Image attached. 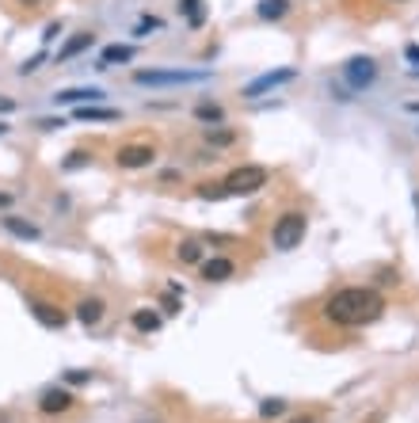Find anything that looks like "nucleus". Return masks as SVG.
Wrapping results in <instances>:
<instances>
[{
    "label": "nucleus",
    "mask_w": 419,
    "mask_h": 423,
    "mask_svg": "<svg viewBox=\"0 0 419 423\" xmlns=\"http://www.w3.org/2000/svg\"><path fill=\"white\" fill-rule=\"evenodd\" d=\"M381 313H385V297L378 290H370V286H347V290H336L324 302V317L343 328L373 325Z\"/></svg>",
    "instance_id": "obj_1"
},
{
    "label": "nucleus",
    "mask_w": 419,
    "mask_h": 423,
    "mask_svg": "<svg viewBox=\"0 0 419 423\" xmlns=\"http://www.w3.org/2000/svg\"><path fill=\"white\" fill-rule=\"evenodd\" d=\"M305 233H309V218L301 214V210H286V214L274 221V229H271V244L279 252H294L297 244L305 240Z\"/></svg>",
    "instance_id": "obj_2"
},
{
    "label": "nucleus",
    "mask_w": 419,
    "mask_h": 423,
    "mask_svg": "<svg viewBox=\"0 0 419 423\" xmlns=\"http://www.w3.org/2000/svg\"><path fill=\"white\" fill-rule=\"evenodd\" d=\"M267 180H271L267 168H259V164H244V168H233V172L225 175V191H229V198L256 195L259 187H267Z\"/></svg>",
    "instance_id": "obj_3"
},
{
    "label": "nucleus",
    "mask_w": 419,
    "mask_h": 423,
    "mask_svg": "<svg viewBox=\"0 0 419 423\" xmlns=\"http://www.w3.org/2000/svg\"><path fill=\"white\" fill-rule=\"evenodd\" d=\"M138 84H198V81H210V69H198V73H187V69H138L134 73Z\"/></svg>",
    "instance_id": "obj_4"
},
{
    "label": "nucleus",
    "mask_w": 419,
    "mask_h": 423,
    "mask_svg": "<svg viewBox=\"0 0 419 423\" xmlns=\"http://www.w3.org/2000/svg\"><path fill=\"white\" fill-rule=\"evenodd\" d=\"M343 81L355 88V92H362V88H370L373 81H378V65H373L370 58H351L343 65Z\"/></svg>",
    "instance_id": "obj_5"
},
{
    "label": "nucleus",
    "mask_w": 419,
    "mask_h": 423,
    "mask_svg": "<svg viewBox=\"0 0 419 423\" xmlns=\"http://www.w3.org/2000/svg\"><path fill=\"white\" fill-rule=\"evenodd\" d=\"M294 69H274V73H263V76H256L252 84H244V96L248 99H259L263 92H271V88H279V84H290L294 81Z\"/></svg>",
    "instance_id": "obj_6"
},
{
    "label": "nucleus",
    "mask_w": 419,
    "mask_h": 423,
    "mask_svg": "<svg viewBox=\"0 0 419 423\" xmlns=\"http://www.w3.org/2000/svg\"><path fill=\"white\" fill-rule=\"evenodd\" d=\"M73 393L69 389H61V385H53V389H46V393L38 397V412L42 416H58V412H69L73 408Z\"/></svg>",
    "instance_id": "obj_7"
},
{
    "label": "nucleus",
    "mask_w": 419,
    "mask_h": 423,
    "mask_svg": "<svg viewBox=\"0 0 419 423\" xmlns=\"http://www.w3.org/2000/svg\"><path fill=\"white\" fill-rule=\"evenodd\" d=\"M152 157H157V149H152V146H123L115 160H118V168L134 172V168H149Z\"/></svg>",
    "instance_id": "obj_8"
},
{
    "label": "nucleus",
    "mask_w": 419,
    "mask_h": 423,
    "mask_svg": "<svg viewBox=\"0 0 419 423\" xmlns=\"http://www.w3.org/2000/svg\"><path fill=\"white\" fill-rule=\"evenodd\" d=\"M103 99V88H61L58 96H53V103L58 107H84V103H99Z\"/></svg>",
    "instance_id": "obj_9"
},
{
    "label": "nucleus",
    "mask_w": 419,
    "mask_h": 423,
    "mask_svg": "<svg viewBox=\"0 0 419 423\" xmlns=\"http://www.w3.org/2000/svg\"><path fill=\"white\" fill-rule=\"evenodd\" d=\"M31 317H35L42 328H65L69 325V313L53 302H31Z\"/></svg>",
    "instance_id": "obj_10"
},
{
    "label": "nucleus",
    "mask_w": 419,
    "mask_h": 423,
    "mask_svg": "<svg viewBox=\"0 0 419 423\" xmlns=\"http://www.w3.org/2000/svg\"><path fill=\"white\" fill-rule=\"evenodd\" d=\"M73 118H76V122H115V118H118V111H115V107L84 103V107H73Z\"/></svg>",
    "instance_id": "obj_11"
},
{
    "label": "nucleus",
    "mask_w": 419,
    "mask_h": 423,
    "mask_svg": "<svg viewBox=\"0 0 419 423\" xmlns=\"http://www.w3.org/2000/svg\"><path fill=\"white\" fill-rule=\"evenodd\" d=\"M233 271H237L233 260H222V255L202 263V278H206V282H225V278H233Z\"/></svg>",
    "instance_id": "obj_12"
},
{
    "label": "nucleus",
    "mask_w": 419,
    "mask_h": 423,
    "mask_svg": "<svg viewBox=\"0 0 419 423\" xmlns=\"http://www.w3.org/2000/svg\"><path fill=\"white\" fill-rule=\"evenodd\" d=\"M92 42H95V35H88V31H81V35H73V39H69V42H65V46L58 50V61H73L76 53H84L88 46H92Z\"/></svg>",
    "instance_id": "obj_13"
},
{
    "label": "nucleus",
    "mask_w": 419,
    "mask_h": 423,
    "mask_svg": "<svg viewBox=\"0 0 419 423\" xmlns=\"http://www.w3.org/2000/svg\"><path fill=\"white\" fill-rule=\"evenodd\" d=\"M76 320H81L84 328H95L99 320H103V302H95V297L81 302V305H76Z\"/></svg>",
    "instance_id": "obj_14"
},
{
    "label": "nucleus",
    "mask_w": 419,
    "mask_h": 423,
    "mask_svg": "<svg viewBox=\"0 0 419 423\" xmlns=\"http://www.w3.org/2000/svg\"><path fill=\"white\" fill-rule=\"evenodd\" d=\"M118 61H134V46H123V42H115V46H107L99 53V69H111Z\"/></svg>",
    "instance_id": "obj_15"
},
{
    "label": "nucleus",
    "mask_w": 419,
    "mask_h": 423,
    "mask_svg": "<svg viewBox=\"0 0 419 423\" xmlns=\"http://www.w3.org/2000/svg\"><path fill=\"white\" fill-rule=\"evenodd\" d=\"M4 229L12 233V237H19V240H38V225H31V221L16 218V214L4 218Z\"/></svg>",
    "instance_id": "obj_16"
},
{
    "label": "nucleus",
    "mask_w": 419,
    "mask_h": 423,
    "mask_svg": "<svg viewBox=\"0 0 419 423\" xmlns=\"http://www.w3.org/2000/svg\"><path fill=\"white\" fill-rule=\"evenodd\" d=\"M130 320H134V328L145 332V336H149V332H160V313H152V309H138Z\"/></svg>",
    "instance_id": "obj_17"
},
{
    "label": "nucleus",
    "mask_w": 419,
    "mask_h": 423,
    "mask_svg": "<svg viewBox=\"0 0 419 423\" xmlns=\"http://www.w3.org/2000/svg\"><path fill=\"white\" fill-rule=\"evenodd\" d=\"M259 19H282L286 12H290V0H259Z\"/></svg>",
    "instance_id": "obj_18"
},
{
    "label": "nucleus",
    "mask_w": 419,
    "mask_h": 423,
    "mask_svg": "<svg viewBox=\"0 0 419 423\" xmlns=\"http://www.w3.org/2000/svg\"><path fill=\"white\" fill-rule=\"evenodd\" d=\"M180 12L187 16V24H191V27H202V24H206L202 0H180Z\"/></svg>",
    "instance_id": "obj_19"
},
{
    "label": "nucleus",
    "mask_w": 419,
    "mask_h": 423,
    "mask_svg": "<svg viewBox=\"0 0 419 423\" xmlns=\"http://www.w3.org/2000/svg\"><path fill=\"white\" fill-rule=\"evenodd\" d=\"M175 260H180V263H198V260H202V244H198V240H183L180 248H175Z\"/></svg>",
    "instance_id": "obj_20"
},
{
    "label": "nucleus",
    "mask_w": 419,
    "mask_h": 423,
    "mask_svg": "<svg viewBox=\"0 0 419 423\" xmlns=\"http://www.w3.org/2000/svg\"><path fill=\"white\" fill-rule=\"evenodd\" d=\"M198 198H206V203H222V198H229L225 183H202L198 187Z\"/></svg>",
    "instance_id": "obj_21"
},
{
    "label": "nucleus",
    "mask_w": 419,
    "mask_h": 423,
    "mask_svg": "<svg viewBox=\"0 0 419 423\" xmlns=\"http://www.w3.org/2000/svg\"><path fill=\"white\" fill-rule=\"evenodd\" d=\"M195 118H202V122H222L225 111L214 107V103H198V107H195Z\"/></svg>",
    "instance_id": "obj_22"
},
{
    "label": "nucleus",
    "mask_w": 419,
    "mask_h": 423,
    "mask_svg": "<svg viewBox=\"0 0 419 423\" xmlns=\"http://www.w3.org/2000/svg\"><path fill=\"white\" fill-rule=\"evenodd\" d=\"M282 412H286V400H279V397H271V400H263V404H259L263 419H274V416H282Z\"/></svg>",
    "instance_id": "obj_23"
},
{
    "label": "nucleus",
    "mask_w": 419,
    "mask_h": 423,
    "mask_svg": "<svg viewBox=\"0 0 419 423\" xmlns=\"http://www.w3.org/2000/svg\"><path fill=\"white\" fill-rule=\"evenodd\" d=\"M88 160H92V157H88V153H84V149H76V153H69V160H65V164H61V168H65V172H76V168H84V164H88Z\"/></svg>",
    "instance_id": "obj_24"
},
{
    "label": "nucleus",
    "mask_w": 419,
    "mask_h": 423,
    "mask_svg": "<svg viewBox=\"0 0 419 423\" xmlns=\"http://www.w3.org/2000/svg\"><path fill=\"white\" fill-rule=\"evenodd\" d=\"M157 27H160V19H157V16H152V19L145 16V19H141V27H138V35H145V31H157Z\"/></svg>",
    "instance_id": "obj_25"
},
{
    "label": "nucleus",
    "mask_w": 419,
    "mask_h": 423,
    "mask_svg": "<svg viewBox=\"0 0 419 423\" xmlns=\"http://www.w3.org/2000/svg\"><path fill=\"white\" fill-rule=\"evenodd\" d=\"M16 111V99L12 96H0V115H12Z\"/></svg>",
    "instance_id": "obj_26"
},
{
    "label": "nucleus",
    "mask_w": 419,
    "mask_h": 423,
    "mask_svg": "<svg viewBox=\"0 0 419 423\" xmlns=\"http://www.w3.org/2000/svg\"><path fill=\"white\" fill-rule=\"evenodd\" d=\"M38 126L42 130H58V126H65V118H38Z\"/></svg>",
    "instance_id": "obj_27"
},
{
    "label": "nucleus",
    "mask_w": 419,
    "mask_h": 423,
    "mask_svg": "<svg viewBox=\"0 0 419 423\" xmlns=\"http://www.w3.org/2000/svg\"><path fill=\"white\" fill-rule=\"evenodd\" d=\"M38 61H42V53H38V58H31L27 65H19V73H24V76H27V73H35V69H38Z\"/></svg>",
    "instance_id": "obj_28"
},
{
    "label": "nucleus",
    "mask_w": 419,
    "mask_h": 423,
    "mask_svg": "<svg viewBox=\"0 0 419 423\" xmlns=\"http://www.w3.org/2000/svg\"><path fill=\"white\" fill-rule=\"evenodd\" d=\"M210 141H217V146H229V141H233V133H225V130H222V133H210Z\"/></svg>",
    "instance_id": "obj_29"
},
{
    "label": "nucleus",
    "mask_w": 419,
    "mask_h": 423,
    "mask_svg": "<svg viewBox=\"0 0 419 423\" xmlns=\"http://www.w3.org/2000/svg\"><path fill=\"white\" fill-rule=\"evenodd\" d=\"M88 377H92V374H84V370H73V374H69V382H73V385H84Z\"/></svg>",
    "instance_id": "obj_30"
},
{
    "label": "nucleus",
    "mask_w": 419,
    "mask_h": 423,
    "mask_svg": "<svg viewBox=\"0 0 419 423\" xmlns=\"http://www.w3.org/2000/svg\"><path fill=\"white\" fill-rule=\"evenodd\" d=\"M404 58H408V61H415V65H419V46H415V42H412V46H408V50H404Z\"/></svg>",
    "instance_id": "obj_31"
},
{
    "label": "nucleus",
    "mask_w": 419,
    "mask_h": 423,
    "mask_svg": "<svg viewBox=\"0 0 419 423\" xmlns=\"http://www.w3.org/2000/svg\"><path fill=\"white\" fill-rule=\"evenodd\" d=\"M8 206H12V195H8V191H0V210H8Z\"/></svg>",
    "instance_id": "obj_32"
},
{
    "label": "nucleus",
    "mask_w": 419,
    "mask_h": 423,
    "mask_svg": "<svg viewBox=\"0 0 419 423\" xmlns=\"http://www.w3.org/2000/svg\"><path fill=\"white\" fill-rule=\"evenodd\" d=\"M408 111H412V115H419V103H408Z\"/></svg>",
    "instance_id": "obj_33"
},
{
    "label": "nucleus",
    "mask_w": 419,
    "mask_h": 423,
    "mask_svg": "<svg viewBox=\"0 0 419 423\" xmlns=\"http://www.w3.org/2000/svg\"><path fill=\"white\" fill-rule=\"evenodd\" d=\"M19 4H27V8H35V4H38V0H19Z\"/></svg>",
    "instance_id": "obj_34"
},
{
    "label": "nucleus",
    "mask_w": 419,
    "mask_h": 423,
    "mask_svg": "<svg viewBox=\"0 0 419 423\" xmlns=\"http://www.w3.org/2000/svg\"><path fill=\"white\" fill-rule=\"evenodd\" d=\"M4 133H8V126H4V122H0V138H4Z\"/></svg>",
    "instance_id": "obj_35"
},
{
    "label": "nucleus",
    "mask_w": 419,
    "mask_h": 423,
    "mask_svg": "<svg viewBox=\"0 0 419 423\" xmlns=\"http://www.w3.org/2000/svg\"><path fill=\"white\" fill-rule=\"evenodd\" d=\"M294 423H313V419H294Z\"/></svg>",
    "instance_id": "obj_36"
}]
</instances>
